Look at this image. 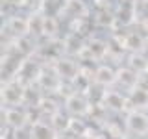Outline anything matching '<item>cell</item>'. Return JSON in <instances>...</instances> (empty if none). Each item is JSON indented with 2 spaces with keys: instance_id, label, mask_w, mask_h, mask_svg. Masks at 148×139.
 Returning a JSON list of instances; mask_svg holds the SVG:
<instances>
[{
  "instance_id": "8992f818",
  "label": "cell",
  "mask_w": 148,
  "mask_h": 139,
  "mask_svg": "<svg viewBox=\"0 0 148 139\" xmlns=\"http://www.w3.org/2000/svg\"><path fill=\"white\" fill-rule=\"evenodd\" d=\"M95 82L102 83V85H111V83L117 82V71L109 65H102L95 72Z\"/></svg>"
},
{
  "instance_id": "6da1fadb",
  "label": "cell",
  "mask_w": 148,
  "mask_h": 139,
  "mask_svg": "<svg viewBox=\"0 0 148 139\" xmlns=\"http://www.w3.org/2000/svg\"><path fill=\"white\" fill-rule=\"evenodd\" d=\"M124 124H126L128 132L133 133V136H146L148 133V115L141 109L128 111Z\"/></svg>"
},
{
  "instance_id": "277c9868",
  "label": "cell",
  "mask_w": 148,
  "mask_h": 139,
  "mask_svg": "<svg viewBox=\"0 0 148 139\" xmlns=\"http://www.w3.org/2000/svg\"><path fill=\"white\" fill-rule=\"evenodd\" d=\"M128 104H130V100L122 93H119V91H106L104 93V106L106 108L115 109V111H124Z\"/></svg>"
},
{
  "instance_id": "9c48e42d",
  "label": "cell",
  "mask_w": 148,
  "mask_h": 139,
  "mask_svg": "<svg viewBox=\"0 0 148 139\" xmlns=\"http://www.w3.org/2000/svg\"><path fill=\"white\" fill-rule=\"evenodd\" d=\"M128 100H130V104L135 106V108H141L143 104H148V89H145V87H141V85H137L135 89L130 93Z\"/></svg>"
},
{
  "instance_id": "52a82bcc",
  "label": "cell",
  "mask_w": 148,
  "mask_h": 139,
  "mask_svg": "<svg viewBox=\"0 0 148 139\" xmlns=\"http://www.w3.org/2000/svg\"><path fill=\"white\" fill-rule=\"evenodd\" d=\"M78 72H80V69L72 59H59L56 63V74L61 78H74L78 76Z\"/></svg>"
},
{
  "instance_id": "5b68a950",
  "label": "cell",
  "mask_w": 148,
  "mask_h": 139,
  "mask_svg": "<svg viewBox=\"0 0 148 139\" xmlns=\"http://www.w3.org/2000/svg\"><path fill=\"white\" fill-rule=\"evenodd\" d=\"M59 133L54 130L52 124H46L43 120H35L32 124V137L34 139H58Z\"/></svg>"
},
{
  "instance_id": "ba28073f",
  "label": "cell",
  "mask_w": 148,
  "mask_h": 139,
  "mask_svg": "<svg viewBox=\"0 0 148 139\" xmlns=\"http://www.w3.org/2000/svg\"><path fill=\"white\" fill-rule=\"evenodd\" d=\"M8 28L15 35L22 37L28 30H30V21H28V19H22V17H11L9 22H8Z\"/></svg>"
},
{
  "instance_id": "3957f363",
  "label": "cell",
  "mask_w": 148,
  "mask_h": 139,
  "mask_svg": "<svg viewBox=\"0 0 148 139\" xmlns=\"http://www.w3.org/2000/svg\"><path fill=\"white\" fill-rule=\"evenodd\" d=\"M65 109L71 115H85L87 111H89V104H87V100L83 98L82 95L72 93V95H69L67 100H65Z\"/></svg>"
},
{
  "instance_id": "7a4b0ae2",
  "label": "cell",
  "mask_w": 148,
  "mask_h": 139,
  "mask_svg": "<svg viewBox=\"0 0 148 139\" xmlns=\"http://www.w3.org/2000/svg\"><path fill=\"white\" fill-rule=\"evenodd\" d=\"M4 119H6V124L9 128H13V130H17V128L24 126V124H28L26 122V120H28L26 111L21 109V108H17V106H13V108H8V106H6V109H4Z\"/></svg>"
}]
</instances>
